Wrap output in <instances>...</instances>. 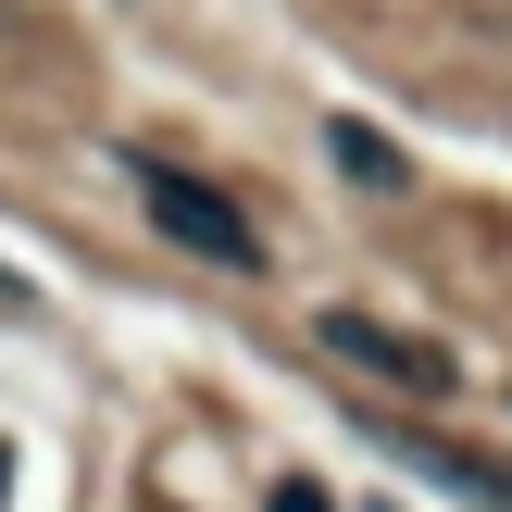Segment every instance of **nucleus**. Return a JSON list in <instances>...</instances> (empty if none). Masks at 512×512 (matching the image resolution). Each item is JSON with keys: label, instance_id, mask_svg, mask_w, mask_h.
Listing matches in <instances>:
<instances>
[{"label": "nucleus", "instance_id": "f257e3e1", "mask_svg": "<svg viewBox=\"0 0 512 512\" xmlns=\"http://www.w3.org/2000/svg\"><path fill=\"white\" fill-rule=\"evenodd\" d=\"M138 213L163 225V238L188 250V263H238V275L263 263V238H250V213H238V200H213L200 175H175V163H138Z\"/></svg>", "mask_w": 512, "mask_h": 512}, {"label": "nucleus", "instance_id": "f03ea898", "mask_svg": "<svg viewBox=\"0 0 512 512\" xmlns=\"http://www.w3.org/2000/svg\"><path fill=\"white\" fill-rule=\"evenodd\" d=\"M313 338L338 350L350 375H388V388H450V350H425V338H400V325H375V313H325Z\"/></svg>", "mask_w": 512, "mask_h": 512}, {"label": "nucleus", "instance_id": "7ed1b4c3", "mask_svg": "<svg viewBox=\"0 0 512 512\" xmlns=\"http://www.w3.org/2000/svg\"><path fill=\"white\" fill-rule=\"evenodd\" d=\"M325 150H338V163L363 175V188H400V150L375 138V125H338V138H325Z\"/></svg>", "mask_w": 512, "mask_h": 512}]
</instances>
